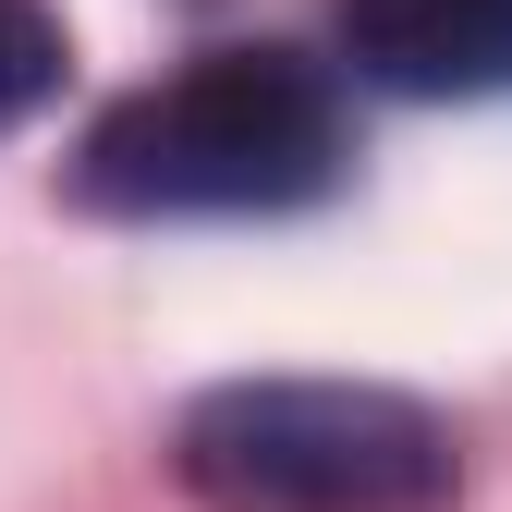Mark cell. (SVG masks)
I'll list each match as a JSON object with an SVG mask.
<instances>
[{
    "label": "cell",
    "instance_id": "1",
    "mask_svg": "<svg viewBox=\"0 0 512 512\" xmlns=\"http://www.w3.org/2000/svg\"><path fill=\"white\" fill-rule=\"evenodd\" d=\"M342 86L305 49H208L86 122L74 208L98 220H269L342 183Z\"/></svg>",
    "mask_w": 512,
    "mask_h": 512
},
{
    "label": "cell",
    "instance_id": "2",
    "mask_svg": "<svg viewBox=\"0 0 512 512\" xmlns=\"http://www.w3.org/2000/svg\"><path fill=\"white\" fill-rule=\"evenodd\" d=\"M171 476L208 512H452V427L366 378H232L183 403Z\"/></svg>",
    "mask_w": 512,
    "mask_h": 512
},
{
    "label": "cell",
    "instance_id": "3",
    "mask_svg": "<svg viewBox=\"0 0 512 512\" xmlns=\"http://www.w3.org/2000/svg\"><path fill=\"white\" fill-rule=\"evenodd\" d=\"M342 61L391 98H500L512 86V0H330Z\"/></svg>",
    "mask_w": 512,
    "mask_h": 512
},
{
    "label": "cell",
    "instance_id": "4",
    "mask_svg": "<svg viewBox=\"0 0 512 512\" xmlns=\"http://www.w3.org/2000/svg\"><path fill=\"white\" fill-rule=\"evenodd\" d=\"M61 86V13L49 0H0V135Z\"/></svg>",
    "mask_w": 512,
    "mask_h": 512
}]
</instances>
